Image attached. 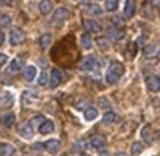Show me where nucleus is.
I'll list each match as a JSON object with an SVG mask.
<instances>
[{
	"instance_id": "36",
	"label": "nucleus",
	"mask_w": 160,
	"mask_h": 156,
	"mask_svg": "<svg viewBox=\"0 0 160 156\" xmlns=\"http://www.w3.org/2000/svg\"><path fill=\"white\" fill-rule=\"evenodd\" d=\"M113 23H116V25L122 27V25H123V19H122L120 17H114V18H113Z\"/></svg>"
},
{
	"instance_id": "17",
	"label": "nucleus",
	"mask_w": 160,
	"mask_h": 156,
	"mask_svg": "<svg viewBox=\"0 0 160 156\" xmlns=\"http://www.w3.org/2000/svg\"><path fill=\"white\" fill-rule=\"evenodd\" d=\"M80 45L83 49H91L92 48V37H91V33H83L82 37H80Z\"/></svg>"
},
{
	"instance_id": "2",
	"label": "nucleus",
	"mask_w": 160,
	"mask_h": 156,
	"mask_svg": "<svg viewBox=\"0 0 160 156\" xmlns=\"http://www.w3.org/2000/svg\"><path fill=\"white\" fill-rule=\"evenodd\" d=\"M80 69L85 70V71H97V70L99 69V63H98L97 57H93V55L86 57L85 60L80 63Z\"/></svg>"
},
{
	"instance_id": "38",
	"label": "nucleus",
	"mask_w": 160,
	"mask_h": 156,
	"mask_svg": "<svg viewBox=\"0 0 160 156\" xmlns=\"http://www.w3.org/2000/svg\"><path fill=\"white\" fill-rule=\"evenodd\" d=\"M6 61H8V55H6V54H2V55H0V64L5 65Z\"/></svg>"
},
{
	"instance_id": "7",
	"label": "nucleus",
	"mask_w": 160,
	"mask_h": 156,
	"mask_svg": "<svg viewBox=\"0 0 160 156\" xmlns=\"http://www.w3.org/2000/svg\"><path fill=\"white\" fill-rule=\"evenodd\" d=\"M43 147H45V150H48L49 153L55 155V153H58V152L61 150V143H59V140L51 138V140H48V141H45Z\"/></svg>"
},
{
	"instance_id": "4",
	"label": "nucleus",
	"mask_w": 160,
	"mask_h": 156,
	"mask_svg": "<svg viewBox=\"0 0 160 156\" xmlns=\"http://www.w3.org/2000/svg\"><path fill=\"white\" fill-rule=\"evenodd\" d=\"M107 37H108L110 40H113V42H119L122 40L123 37H125V31L123 30H120L117 29V27H110L108 30H107Z\"/></svg>"
},
{
	"instance_id": "41",
	"label": "nucleus",
	"mask_w": 160,
	"mask_h": 156,
	"mask_svg": "<svg viewBox=\"0 0 160 156\" xmlns=\"http://www.w3.org/2000/svg\"><path fill=\"white\" fill-rule=\"evenodd\" d=\"M40 64H42L43 67H46V64H48V63H46V60H45V58H40Z\"/></svg>"
},
{
	"instance_id": "40",
	"label": "nucleus",
	"mask_w": 160,
	"mask_h": 156,
	"mask_svg": "<svg viewBox=\"0 0 160 156\" xmlns=\"http://www.w3.org/2000/svg\"><path fill=\"white\" fill-rule=\"evenodd\" d=\"M5 31H2V33H0V43H2V45H3V43H5Z\"/></svg>"
},
{
	"instance_id": "32",
	"label": "nucleus",
	"mask_w": 160,
	"mask_h": 156,
	"mask_svg": "<svg viewBox=\"0 0 160 156\" xmlns=\"http://www.w3.org/2000/svg\"><path fill=\"white\" fill-rule=\"evenodd\" d=\"M0 23H2V27L5 29V27H8V25H11L12 18L9 17L8 13H3V15H2V21H0Z\"/></svg>"
},
{
	"instance_id": "1",
	"label": "nucleus",
	"mask_w": 160,
	"mask_h": 156,
	"mask_svg": "<svg viewBox=\"0 0 160 156\" xmlns=\"http://www.w3.org/2000/svg\"><path fill=\"white\" fill-rule=\"evenodd\" d=\"M123 71H125V67L122 63H113L108 67L107 73H105V81L110 85H114L120 81V77L123 76Z\"/></svg>"
},
{
	"instance_id": "33",
	"label": "nucleus",
	"mask_w": 160,
	"mask_h": 156,
	"mask_svg": "<svg viewBox=\"0 0 160 156\" xmlns=\"http://www.w3.org/2000/svg\"><path fill=\"white\" fill-rule=\"evenodd\" d=\"M46 121V117H43V116H34V117H31V123H33V127H34V125H42V123H43V122Z\"/></svg>"
},
{
	"instance_id": "16",
	"label": "nucleus",
	"mask_w": 160,
	"mask_h": 156,
	"mask_svg": "<svg viewBox=\"0 0 160 156\" xmlns=\"http://www.w3.org/2000/svg\"><path fill=\"white\" fill-rule=\"evenodd\" d=\"M83 116H85V121H88V122L95 121V119L98 117V110L91 106V107H88V109L83 112Z\"/></svg>"
},
{
	"instance_id": "27",
	"label": "nucleus",
	"mask_w": 160,
	"mask_h": 156,
	"mask_svg": "<svg viewBox=\"0 0 160 156\" xmlns=\"http://www.w3.org/2000/svg\"><path fill=\"white\" fill-rule=\"evenodd\" d=\"M114 121H116L114 112H107V113L102 116V123L104 125H110V123H113Z\"/></svg>"
},
{
	"instance_id": "28",
	"label": "nucleus",
	"mask_w": 160,
	"mask_h": 156,
	"mask_svg": "<svg viewBox=\"0 0 160 156\" xmlns=\"http://www.w3.org/2000/svg\"><path fill=\"white\" fill-rule=\"evenodd\" d=\"M105 8H107V11H110V12L117 11V8H119V0H105Z\"/></svg>"
},
{
	"instance_id": "39",
	"label": "nucleus",
	"mask_w": 160,
	"mask_h": 156,
	"mask_svg": "<svg viewBox=\"0 0 160 156\" xmlns=\"http://www.w3.org/2000/svg\"><path fill=\"white\" fill-rule=\"evenodd\" d=\"M150 3H151L153 6H156V8H157V6H160V0H150Z\"/></svg>"
},
{
	"instance_id": "11",
	"label": "nucleus",
	"mask_w": 160,
	"mask_h": 156,
	"mask_svg": "<svg viewBox=\"0 0 160 156\" xmlns=\"http://www.w3.org/2000/svg\"><path fill=\"white\" fill-rule=\"evenodd\" d=\"M85 29L88 33H99L101 31V25L98 21L92 19V18H88L85 19Z\"/></svg>"
},
{
	"instance_id": "5",
	"label": "nucleus",
	"mask_w": 160,
	"mask_h": 156,
	"mask_svg": "<svg viewBox=\"0 0 160 156\" xmlns=\"http://www.w3.org/2000/svg\"><path fill=\"white\" fill-rule=\"evenodd\" d=\"M147 88L151 92H159L160 91V77L157 75H150L147 77Z\"/></svg>"
},
{
	"instance_id": "35",
	"label": "nucleus",
	"mask_w": 160,
	"mask_h": 156,
	"mask_svg": "<svg viewBox=\"0 0 160 156\" xmlns=\"http://www.w3.org/2000/svg\"><path fill=\"white\" fill-rule=\"evenodd\" d=\"M156 51H157L156 45H148V46H145V49H144V54H145V55L148 57V55H153Z\"/></svg>"
},
{
	"instance_id": "9",
	"label": "nucleus",
	"mask_w": 160,
	"mask_h": 156,
	"mask_svg": "<svg viewBox=\"0 0 160 156\" xmlns=\"http://www.w3.org/2000/svg\"><path fill=\"white\" fill-rule=\"evenodd\" d=\"M89 143L95 149H102L104 146L107 144V140L101 134H93V135H91V138H89Z\"/></svg>"
},
{
	"instance_id": "12",
	"label": "nucleus",
	"mask_w": 160,
	"mask_h": 156,
	"mask_svg": "<svg viewBox=\"0 0 160 156\" xmlns=\"http://www.w3.org/2000/svg\"><path fill=\"white\" fill-rule=\"evenodd\" d=\"M137 12V6H135V2L133 0H126L125 8H123V15L125 18H132Z\"/></svg>"
},
{
	"instance_id": "43",
	"label": "nucleus",
	"mask_w": 160,
	"mask_h": 156,
	"mask_svg": "<svg viewBox=\"0 0 160 156\" xmlns=\"http://www.w3.org/2000/svg\"><path fill=\"white\" fill-rule=\"evenodd\" d=\"M99 156H110V153H107V152H102V153H99Z\"/></svg>"
},
{
	"instance_id": "6",
	"label": "nucleus",
	"mask_w": 160,
	"mask_h": 156,
	"mask_svg": "<svg viewBox=\"0 0 160 156\" xmlns=\"http://www.w3.org/2000/svg\"><path fill=\"white\" fill-rule=\"evenodd\" d=\"M18 133H19L21 137L30 140V138H33V135H34V127H33V123L28 121L27 123H24L22 127L19 128V131H18Z\"/></svg>"
},
{
	"instance_id": "31",
	"label": "nucleus",
	"mask_w": 160,
	"mask_h": 156,
	"mask_svg": "<svg viewBox=\"0 0 160 156\" xmlns=\"http://www.w3.org/2000/svg\"><path fill=\"white\" fill-rule=\"evenodd\" d=\"M110 39L108 37H104V39H101V37H99V39H98L97 40V43H98V46L101 48V49H108V46H110Z\"/></svg>"
},
{
	"instance_id": "46",
	"label": "nucleus",
	"mask_w": 160,
	"mask_h": 156,
	"mask_svg": "<svg viewBox=\"0 0 160 156\" xmlns=\"http://www.w3.org/2000/svg\"><path fill=\"white\" fill-rule=\"evenodd\" d=\"M82 156H89V155H82Z\"/></svg>"
},
{
	"instance_id": "14",
	"label": "nucleus",
	"mask_w": 160,
	"mask_h": 156,
	"mask_svg": "<svg viewBox=\"0 0 160 156\" xmlns=\"http://www.w3.org/2000/svg\"><path fill=\"white\" fill-rule=\"evenodd\" d=\"M53 131H55V125H53V122H52L51 119H46L39 127V133L42 134V135H48V134L53 133Z\"/></svg>"
},
{
	"instance_id": "3",
	"label": "nucleus",
	"mask_w": 160,
	"mask_h": 156,
	"mask_svg": "<svg viewBox=\"0 0 160 156\" xmlns=\"http://www.w3.org/2000/svg\"><path fill=\"white\" fill-rule=\"evenodd\" d=\"M70 17V11L67 8H57L55 12H53V15H52V23L53 24H58V25H61V24Z\"/></svg>"
},
{
	"instance_id": "42",
	"label": "nucleus",
	"mask_w": 160,
	"mask_h": 156,
	"mask_svg": "<svg viewBox=\"0 0 160 156\" xmlns=\"http://www.w3.org/2000/svg\"><path fill=\"white\" fill-rule=\"evenodd\" d=\"M116 156H129V155H126L125 152H119V153H117V155Z\"/></svg>"
},
{
	"instance_id": "48",
	"label": "nucleus",
	"mask_w": 160,
	"mask_h": 156,
	"mask_svg": "<svg viewBox=\"0 0 160 156\" xmlns=\"http://www.w3.org/2000/svg\"><path fill=\"white\" fill-rule=\"evenodd\" d=\"M148 2H150V0H148Z\"/></svg>"
},
{
	"instance_id": "13",
	"label": "nucleus",
	"mask_w": 160,
	"mask_h": 156,
	"mask_svg": "<svg viewBox=\"0 0 160 156\" xmlns=\"http://www.w3.org/2000/svg\"><path fill=\"white\" fill-rule=\"evenodd\" d=\"M24 75V79L27 82H33L36 79V76H37V67L36 65H27L22 71Z\"/></svg>"
},
{
	"instance_id": "49",
	"label": "nucleus",
	"mask_w": 160,
	"mask_h": 156,
	"mask_svg": "<svg viewBox=\"0 0 160 156\" xmlns=\"http://www.w3.org/2000/svg\"><path fill=\"white\" fill-rule=\"evenodd\" d=\"M159 121H160V119H159Z\"/></svg>"
},
{
	"instance_id": "15",
	"label": "nucleus",
	"mask_w": 160,
	"mask_h": 156,
	"mask_svg": "<svg viewBox=\"0 0 160 156\" xmlns=\"http://www.w3.org/2000/svg\"><path fill=\"white\" fill-rule=\"evenodd\" d=\"M52 2L51 0H42L39 3V11L42 15H48V13H51L52 12Z\"/></svg>"
},
{
	"instance_id": "22",
	"label": "nucleus",
	"mask_w": 160,
	"mask_h": 156,
	"mask_svg": "<svg viewBox=\"0 0 160 156\" xmlns=\"http://www.w3.org/2000/svg\"><path fill=\"white\" fill-rule=\"evenodd\" d=\"M151 128H150V125H145V127L142 128V131H141V137H142V140L147 143V144H151Z\"/></svg>"
},
{
	"instance_id": "19",
	"label": "nucleus",
	"mask_w": 160,
	"mask_h": 156,
	"mask_svg": "<svg viewBox=\"0 0 160 156\" xmlns=\"http://www.w3.org/2000/svg\"><path fill=\"white\" fill-rule=\"evenodd\" d=\"M52 43V34L51 33H45V34H42L40 36V39H39V45L42 49H46V48L49 46Z\"/></svg>"
},
{
	"instance_id": "25",
	"label": "nucleus",
	"mask_w": 160,
	"mask_h": 156,
	"mask_svg": "<svg viewBox=\"0 0 160 156\" xmlns=\"http://www.w3.org/2000/svg\"><path fill=\"white\" fill-rule=\"evenodd\" d=\"M22 67V61L19 60V58H15V60H12L11 64H9V71H19Z\"/></svg>"
},
{
	"instance_id": "10",
	"label": "nucleus",
	"mask_w": 160,
	"mask_h": 156,
	"mask_svg": "<svg viewBox=\"0 0 160 156\" xmlns=\"http://www.w3.org/2000/svg\"><path fill=\"white\" fill-rule=\"evenodd\" d=\"M61 79H62V75H61V71L58 69H53L51 71V76H49V86L52 89H55V88L61 83Z\"/></svg>"
},
{
	"instance_id": "18",
	"label": "nucleus",
	"mask_w": 160,
	"mask_h": 156,
	"mask_svg": "<svg viewBox=\"0 0 160 156\" xmlns=\"http://www.w3.org/2000/svg\"><path fill=\"white\" fill-rule=\"evenodd\" d=\"M0 153H2V156H12L15 153V147L9 143H2L0 144Z\"/></svg>"
},
{
	"instance_id": "24",
	"label": "nucleus",
	"mask_w": 160,
	"mask_h": 156,
	"mask_svg": "<svg viewBox=\"0 0 160 156\" xmlns=\"http://www.w3.org/2000/svg\"><path fill=\"white\" fill-rule=\"evenodd\" d=\"M142 152H144V144L142 143H139V141L132 143V146H131V153L132 155H141Z\"/></svg>"
},
{
	"instance_id": "30",
	"label": "nucleus",
	"mask_w": 160,
	"mask_h": 156,
	"mask_svg": "<svg viewBox=\"0 0 160 156\" xmlns=\"http://www.w3.org/2000/svg\"><path fill=\"white\" fill-rule=\"evenodd\" d=\"M73 149H74V152H85V149H86V143L83 141V140H77L74 143V146H73Z\"/></svg>"
},
{
	"instance_id": "37",
	"label": "nucleus",
	"mask_w": 160,
	"mask_h": 156,
	"mask_svg": "<svg viewBox=\"0 0 160 156\" xmlns=\"http://www.w3.org/2000/svg\"><path fill=\"white\" fill-rule=\"evenodd\" d=\"M99 106L102 107V106H105V109H108L110 107V104L108 101H107V98H99Z\"/></svg>"
},
{
	"instance_id": "29",
	"label": "nucleus",
	"mask_w": 160,
	"mask_h": 156,
	"mask_svg": "<svg viewBox=\"0 0 160 156\" xmlns=\"http://www.w3.org/2000/svg\"><path fill=\"white\" fill-rule=\"evenodd\" d=\"M34 98H36V94H34V92H30V91H24V94H22V101H24L25 104H27V103L30 104Z\"/></svg>"
},
{
	"instance_id": "23",
	"label": "nucleus",
	"mask_w": 160,
	"mask_h": 156,
	"mask_svg": "<svg viewBox=\"0 0 160 156\" xmlns=\"http://www.w3.org/2000/svg\"><path fill=\"white\" fill-rule=\"evenodd\" d=\"M13 103V95H12V92H3V95H2V107H8V106H11V104Z\"/></svg>"
},
{
	"instance_id": "47",
	"label": "nucleus",
	"mask_w": 160,
	"mask_h": 156,
	"mask_svg": "<svg viewBox=\"0 0 160 156\" xmlns=\"http://www.w3.org/2000/svg\"><path fill=\"white\" fill-rule=\"evenodd\" d=\"M11 2H13V0H11Z\"/></svg>"
},
{
	"instance_id": "44",
	"label": "nucleus",
	"mask_w": 160,
	"mask_h": 156,
	"mask_svg": "<svg viewBox=\"0 0 160 156\" xmlns=\"http://www.w3.org/2000/svg\"><path fill=\"white\" fill-rule=\"evenodd\" d=\"M77 2H79V3H88L89 0H77Z\"/></svg>"
},
{
	"instance_id": "20",
	"label": "nucleus",
	"mask_w": 160,
	"mask_h": 156,
	"mask_svg": "<svg viewBox=\"0 0 160 156\" xmlns=\"http://www.w3.org/2000/svg\"><path fill=\"white\" fill-rule=\"evenodd\" d=\"M2 122H3V127L5 128H12L13 123H15V115L13 113H6V115H3Z\"/></svg>"
},
{
	"instance_id": "21",
	"label": "nucleus",
	"mask_w": 160,
	"mask_h": 156,
	"mask_svg": "<svg viewBox=\"0 0 160 156\" xmlns=\"http://www.w3.org/2000/svg\"><path fill=\"white\" fill-rule=\"evenodd\" d=\"M88 12L93 15V17H101L102 15V9H101V6L97 5V3H91V5L88 6Z\"/></svg>"
},
{
	"instance_id": "45",
	"label": "nucleus",
	"mask_w": 160,
	"mask_h": 156,
	"mask_svg": "<svg viewBox=\"0 0 160 156\" xmlns=\"http://www.w3.org/2000/svg\"><path fill=\"white\" fill-rule=\"evenodd\" d=\"M157 138H159V140H160V133H159V135H157Z\"/></svg>"
},
{
	"instance_id": "8",
	"label": "nucleus",
	"mask_w": 160,
	"mask_h": 156,
	"mask_svg": "<svg viewBox=\"0 0 160 156\" xmlns=\"http://www.w3.org/2000/svg\"><path fill=\"white\" fill-rule=\"evenodd\" d=\"M9 42H11V45H13V46H18L19 43L24 42V33L21 30H17V29L11 30V33H9Z\"/></svg>"
},
{
	"instance_id": "26",
	"label": "nucleus",
	"mask_w": 160,
	"mask_h": 156,
	"mask_svg": "<svg viewBox=\"0 0 160 156\" xmlns=\"http://www.w3.org/2000/svg\"><path fill=\"white\" fill-rule=\"evenodd\" d=\"M74 107H76V110H79V112H85L88 107H91V104H89L88 100L82 98V100H79V101L74 104Z\"/></svg>"
},
{
	"instance_id": "34",
	"label": "nucleus",
	"mask_w": 160,
	"mask_h": 156,
	"mask_svg": "<svg viewBox=\"0 0 160 156\" xmlns=\"http://www.w3.org/2000/svg\"><path fill=\"white\" fill-rule=\"evenodd\" d=\"M46 83H49V77L46 75V71H42V75L39 77V85L40 86H45Z\"/></svg>"
}]
</instances>
